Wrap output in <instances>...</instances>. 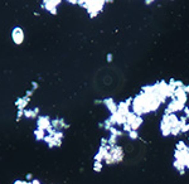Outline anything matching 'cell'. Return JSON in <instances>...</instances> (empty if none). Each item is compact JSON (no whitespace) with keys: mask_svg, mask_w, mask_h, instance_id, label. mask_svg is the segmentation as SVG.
Returning <instances> with one entry per match:
<instances>
[{"mask_svg":"<svg viewBox=\"0 0 189 184\" xmlns=\"http://www.w3.org/2000/svg\"><path fill=\"white\" fill-rule=\"evenodd\" d=\"M82 4H85L83 7L88 10L90 15L93 18V17H96V15H98V13L103 9L105 1H82Z\"/></svg>","mask_w":189,"mask_h":184,"instance_id":"obj_1","label":"cell"},{"mask_svg":"<svg viewBox=\"0 0 189 184\" xmlns=\"http://www.w3.org/2000/svg\"><path fill=\"white\" fill-rule=\"evenodd\" d=\"M184 108H185L184 105L178 102L177 100H170V102L168 103V106L165 108V114H175V112L182 111V110H184Z\"/></svg>","mask_w":189,"mask_h":184,"instance_id":"obj_2","label":"cell"},{"mask_svg":"<svg viewBox=\"0 0 189 184\" xmlns=\"http://www.w3.org/2000/svg\"><path fill=\"white\" fill-rule=\"evenodd\" d=\"M102 102H103L105 106L107 107L108 111L111 112V115H114V114H116V112H117V106H119V105L115 102L112 98H105Z\"/></svg>","mask_w":189,"mask_h":184,"instance_id":"obj_3","label":"cell"},{"mask_svg":"<svg viewBox=\"0 0 189 184\" xmlns=\"http://www.w3.org/2000/svg\"><path fill=\"white\" fill-rule=\"evenodd\" d=\"M24 39V35H23V30L20 28H14L13 30V40L15 44H20Z\"/></svg>","mask_w":189,"mask_h":184,"instance_id":"obj_4","label":"cell"},{"mask_svg":"<svg viewBox=\"0 0 189 184\" xmlns=\"http://www.w3.org/2000/svg\"><path fill=\"white\" fill-rule=\"evenodd\" d=\"M38 125H39V129H48L49 126H51V122H49V120L48 117H39L38 119Z\"/></svg>","mask_w":189,"mask_h":184,"instance_id":"obj_5","label":"cell"},{"mask_svg":"<svg viewBox=\"0 0 189 184\" xmlns=\"http://www.w3.org/2000/svg\"><path fill=\"white\" fill-rule=\"evenodd\" d=\"M45 4H47V9L52 14H56V7L59 4V1H45Z\"/></svg>","mask_w":189,"mask_h":184,"instance_id":"obj_6","label":"cell"},{"mask_svg":"<svg viewBox=\"0 0 189 184\" xmlns=\"http://www.w3.org/2000/svg\"><path fill=\"white\" fill-rule=\"evenodd\" d=\"M28 101H29V98H28V97H24V98H19L15 103H17V106L19 107V110H23L25 106H27Z\"/></svg>","mask_w":189,"mask_h":184,"instance_id":"obj_7","label":"cell"},{"mask_svg":"<svg viewBox=\"0 0 189 184\" xmlns=\"http://www.w3.org/2000/svg\"><path fill=\"white\" fill-rule=\"evenodd\" d=\"M188 149V146H187V144L184 143V141H179V143H177V148H175V150H178V151H183V150H187Z\"/></svg>","mask_w":189,"mask_h":184,"instance_id":"obj_8","label":"cell"},{"mask_svg":"<svg viewBox=\"0 0 189 184\" xmlns=\"http://www.w3.org/2000/svg\"><path fill=\"white\" fill-rule=\"evenodd\" d=\"M129 138L131 139V140H136L139 138V133L136 130H131L130 133H129Z\"/></svg>","mask_w":189,"mask_h":184,"instance_id":"obj_9","label":"cell"},{"mask_svg":"<svg viewBox=\"0 0 189 184\" xmlns=\"http://www.w3.org/2000/svg\"><path fill=\"white\" fill-rule=\"evenodd\" d=\"M102 169V163L101 161H96L94 163V170H101Z\"/></svg>","mask_w":189,"mask_h":184,"instance_id":"obj_10","label":"cell"},{"mask_svg":"<svg viewBox=\"0 0 189 184\" xmlns=\"http://www.w3.org/2000/svg\"><path fill=\"white\" fill-rule=\"evenodd\" d=\"M184 112H185V117L189 120V107H187V106H185V108H184Z\"/></svg>","mask_w":189,"mask_h":184,"instance_id":"obj_11","label":"cell"},{"mask_svg":"<svg viewBox=\"0 0 189 184\" xmlns=\"http://www.w3.org/2000/svg\"><path fill=\"white\" fill-rule=\"evenodd\" d=\"M107 61H108V62L112 61V54H108V56H107Z\"/></svg>","mask_w":189,"mask_h":184,"instance_id":"obj_12","label":"cell"},{"mask_svg":"<svg viewBox=\"0 0 189 184\" xmlns=\"http://www.w3.org/2000/svg\"><path fill=\"white\" fill-rule=\"evenodd\" d=\"M32 85H33V88H37V87H38V85H37V82H33Z\"/></svg>","mask_w":189,"mask_h":184,"instance_id":"obj_13","label":"cell"},{"mask_svg":"<svg viewBox=\"0 0 189 184\" xmlns=\"http://www.w3.org/2000/svg\"><path fill=\"white\" fill-rule=\"evenodd\" d=\"M145 3H146V4H148V5H149V4H153L154 1H153V0H148V1H145Z\"/></svg>","mask_w":189,"mask_h":184,"instance_id":"obj_14","label":"cell"}]
</instances>
